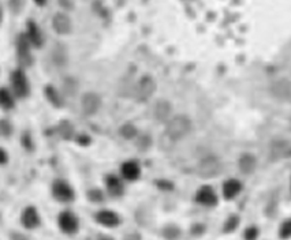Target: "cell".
Returning a JSON list of instances; mask_svg holds the SVG:
<instances>
[{"instance_id": "cell-22", "label": "cell", "mask_w": 291, "mask_h": 240, "mask_svg": "<svg viewBox=\"0 0 291 240\" xmlns=\"http://www.w3.org/2000/svg\"><path fill=\"white\" fill-rule=\"evenodd\" d=\"M45 94H47L48 99L51 100V101H52L54 104H56V105H60L59 97H58V94H56V92H55L54 89L51 88V86H48L47 90H45Z\"/></svg>"}, {"instance_id": "cell-23", "label": "cell", "mask_w": 291, "mask_h": 240, "mask_svg": "<svg viewBox=\"0 0 291 240\" xmlns=\"http://www.w3.org/2000/svg\"><path fill=\"white\" fill-rule=\"evenodd\" d=\"M280 236L282 238H291V220L290 221H286L282 228H280Z\"/></svg>"}, {"instance_id": "cell-15", "label": "cell", "mask_w": 291, "mask_h": 240, "mask_svg": "<svg viewBox=\"0 0 291 240\" xmlns=\"http://www.w3.org/2000/svg\"><path fill=\"white\" fill-rule=\"evenodd\" d=\"M241 183L235 180V179H230V180H227L224 183V186H223V194H224V197L227 199H232L234 197H237L238 194L241 193Z\"/></svg>"}, {"instance_id": "cell-5", "label": "cell", "mask_w": 291, "mask_h": 240, "mask_svg": "<svg viewBox=\"0 0 291 240\" xmlns=\"http://www.w3.org/2000/svg\"><path fill=\"white\" fill-rule=\"evenodd\" d=\"M52 193H54L55 198L60 201V202H70L74 198L73 188L67 183L63 182V180H58V182L54 183Z\"/></svg>"}, {"instance_id": "cell-18", "label": "cell", "mask_w": 291, "mask_h": 240, "mask_svg": "<svg viewBox=\"0 0 291 240\" xmlns=\"http://www.w3.org/2000/svg\"><path fill=\"white\" fill-rule=\"evenodd\" d=\"M239 170L244 173H252L255 170V158L252 154H244L239 158Z\"/></svg>"}, {"instance_id": "cell-21", "label": "cell", "mask_w": 291, "mask_h": 240, "mask_svg": "<svg viewBox=\"0 0 291 240\" xmlns=\"http://www.w3.org/2000/svg\"><path fill=\"white\" fill-rule=\"evenodd\" d=\"M120 134L123 135L125 138H127V139H131V138H134V137L137 135V130L134 126H131V124H126V126H123L122 130H120Z\"/></svg>"}, {"instance_id": "cell-13", "label": "cell", "mask_w": 291, "mask_h": 240, "mask_svg": "<svg viewBox=\"0 0 291 240\" xmlns=\"http://www.w3.org/2000/svg\"><path fill=\"white\" fill-rule=\"evenodd\" d=\"M96 220H97L101 225H104V227H115V225H118L119 224V217L116 216L113 211L109 210L99 211V213L96 214Z\"/></svg>"}, {"instance_id": "cell-25", "label": "cell", "mask_w": 291, "mask_h": 240, "mask_svg": "<svg viewBox=\"0 0 291 240\" xmlns=\"http://www.w3.org/2000/svg\"><path fill=\"white\" fill-rule=\"evenodd\" d=\"M7 161H8V154L3 147H0V165L7 164Z\"/></svg>"}, {"instance_id": "cell-27", "label": "cell", "mask_w": 291, "mask_h": 240, "mask_svg": "<svg viewBox=\"0 0 291 240\" xmlns=\"http://www.w3.org/2000/svg\"><path fill=\"white\" fill-rule=\"evenodd\" d=\"M89 197L92 201H101V197H103V194L99 191V190H96V191H90L89 193Z\"/></svg>"}, {"instance_id": "cell-29", "label": "cell", "mask_w": 291, "mask_h": 240, "mask_svg": "<svg viewBox=\"0 0 291 240\" xmlns=\"http://www.w3.org/2000/svg\"><path fill=\"white\" fill-rule=\"evenodd\" d=\"M35 1H36V3H37V4H38V6H44L47 0H35Z\"/></svg>"}, {"instance_id": "cell-10", "label": "cell", "mask_w": 291, "mask_h": 240, "mask_svg": "<svg viewBox=\"0 0 291 240\" xmlns=\"http://www.w3.org/2000/svg\"><path fill=\"white\" fill-rule=\"evenodd\" d=\"M54 29L59 33V34H69L72 32V21L66 14H56L52 21Z\"/></svg>"}, {"instance_id": "cell-1", "label": "cell", "mask_w": 291, "mask_h": 240, "mask_svg": "<svg viewBox=\"0 0 291 240\" xmlns=\"http://www.w3.org/2000/svg\"><path fill=\"white\" fill-rule=\"evenodd\" d=\"M191 130V122L190 119L187 116H179L173 117L168 124H167V135L174 139V141H178V139H182L183 137L190 133Z\"/></svg>"}, {"instance_id": "cell-8", "label": "cell", "mask_w": 291, "mask_h": 240, "mask_svg": "<svg viewBox=\"0 0 291 240\" xmlns=\"http://www.w3.org/2000/svg\"><path fill=\"white\" fill-rule=\"evenodd\" d=\"M21 223H22L25 228L28 229H35L36 227H38L40 216H38V213H37V210L33 206H28L25 209L22 216H21Z\"/></svg>"}, {"instance_id": "cell-12", "label": "cell", "mask_w": 291, "mask_h": 240, "mask_svg": "<svg viewBox=\"0 0 291 240\" xmlns=\"http://www.w3.org/2000/svg\"><path fill=\"white\" fill-rule=\"evenodd\" d=\"M140 173H141V170L136 161H126L125 164L122 165V175L127 180H136L140 177Z\"/></svg>"}, {"instance_id": "cell-16", "label": "cell", "mask_w": 291, "mask_h": 240, "mask_svg": "<svg viewBox=\"0 0 291 240\" xmlns=\"http://www.w3.org/2000/svg\"><path fill=\"white\" fill-rule=\"evenodd\" d=\"M171 115V105L167 101H160L155 106V116L159 122H166Z\"/></svg>"}, {"instance_id": "cell-7", "label": "cell", "mask_w": 291, "mask_h": 240, "mask_svg": "<svg viewBox=\"0 0 291 240\" xmlns=\"http://www.w3.org/2000/svg\"><path fill=\"white\" fill-rule=\"evenodd\" d=\"M60 229L66 234H74L78 229V220L77 217L73 214L72 211H63L60 213L58 218Z\"/></svg>"}, {"instance_id": "cell-26", "label": "cell", "mask_w": 291, "mask_h": 240, "mask_svg": "<svg viewBox=\"0 0 291 240\" xmlns=\"http://www.w3.org/2000/svg\"><path fill=\"white\" fill-rule=\"evenodd\" d=\"M257 235H258L257 229L249 228L246 232H245V238H248V239H255V238H257Z\"/></svg>"}, {"instance_id": "cell-14", "label": "cell", "mask_w": 291, "mask_h": 240, "mask_svg": "<svg viewBox=\"0 0 291 240\" xmlns=\"http://www.w3.org/2000/svg\"><path fill=\"white\" fill-rule=\"evenodd\" d=\"M28 38H29V41L32 45H35V47H41L42 44V35L40 33V29H38V26H37L33 21H29V24H28Z\"/></svg>"}, {"instance_id": "cell-17", "label": "cell", "mask_w": 291, "mask_h": 240, "mask_svg": "<svg viewBox=\"0 0 291 240\" xmlns=\"http://www.w3.org/2000/svg\"><path fill=\"white\" fill-rule=\"evenodd\" d=\"M15 105L14 101V96L11 94L10 90L1 88L0 89V108H3L4 111H10Z\"/></svg>"}, {"instance_id": "cell-3", "label": "cell", "mask_w": 291, "mask_h": 240, "mask_svg": "<svg viewBox=\"0 0 291 240\" xmlns=\"http://www.w3.org/2000/svg\"><path fill=\"white\" fill-rule=\"evenodd\" d=\"M220 170H221V164H220V161L218 158L207 157L198 164L197 172L202 177H214V176L219 175Z\"/></svg>"}, {"instance_id": "cell-11", "label": "cell", "mask_w": 291, "mask_h": 240, "mask_svg": "<svg viewBox=\"0 0 291 240\" xmlns=\"http://www.w3.org/2000/svg\"><path fill=\"white\" fill-rule=\"evenodd\" d=\"M196 199H197V202H200L201 205H205V206L215 205V204H216V201H218V198H216V194H215V191L211 187L200 188L196 195Z\"/></svg>"}, {"instance_id": "cell-9", "label": "cell", "mask_w": 291, "mask_h": 240, "mask_svg": "<svg viewBox=\"0 0 291 240\" xmlns=\"http://www.w3.org/2000/svg\"><path fill=\"white\" fill-rule=\"evenodd\" d=\"M101 105L100 97L95 93H88L82 99V109L86 115H95Z\"/></svg>"}, {"instance_id": "cell-4", "label": "cell", "mask_w": 291, "mask_h": 240, "mask_svg": "<svg viewBox=\"0 0 291 240\" xmlns=\"http://www.w3.org/2000/svg\"><path fill=\"white\" fill-rule=\"evenodd\" d=\"M156 83L150 76H144L143 79L138 82L136 88V97L140 101H145L148 100L152 94L155 93Z\"/></svg>"}, {"instance_id": "cell-6", "label": "cell", "mask_w": 291, "mask_h": 240, "mask_svg": "<svg viewBox=\"0 0 291 240\" xmlns=\"http://www.w3.org/2000/svg\"><path fill=\"white\" fill-rule=\"evenodd\" d=\"M32 45L26 34H21L17 41V52H18V60L24 66H29L32 63V58H30L29 47Z\"/></svg>"}, {"instance_id": "cell-19", "label": "cell", "mask_w": 291, "mask_h": 240, "mask_svg": "<svg viewBox=\"0 0 291 240\" xmlns=\"http://www.w3.org/2000/svg\"><path fill=\"white\" fill-rule=\"evenodd\" d=\"M107 188L109 194H112V195H120V194L123 193V186H122V182L119 180L116 176H109L107 177Z\"/></svg>"}, {"instance_id": "cell-24", "label": "cell", "mask_w": 291, "mask_h": 240, "mask_svg": "<svg viewBox=\"0 0 291 240\" xmlns=\"http://www.w3.org/2000/svg\"><path fill=\"white\" fill-rule=\"evenodd\" d=\"M237 225H238V218L237 217H231V218L228 220V223H227L226 229L227 231H232V229L235 228Z\"/></svg>"}, {"instance_id": "cell-20", "label": "cell", "mask_w": 291, "mask_h": 240, "mask_svg": "<svg viewBox=\"0 0 291 240\" xmlns=\"http://www.w3.org/2000/svg\"><path fill=\"white\" fill-rule=\"evenodd\" d=\"M12 133V126L7 119H1L0 120V135L3 137H10Z\"/></svg>"}, {"instance_id": "cell-28", "label": "cell", "mask_w": 291, "mask_h": 240, "mask_svg": "<svg viewBox=\"0 0 291 240\" xmlns=\"http://www.w3.org/2000/svg\"><path fill=\"white\" fill-rule=\"evenodd\" d=\"M10 6H11L12 10L18 11L21 6H22V0H10Z\"/></svg>"}, {"instance_id": "cell-2", "label": "cell", "mask_w": 291, "mask_h": 240, "mask_svg": "<svg viewBox=\"0 0 291 240\" xmlns=\"http://www.w3.org/2000/svg\"><path fill=\"white\" fill-rule=\"evenodd\" d=\"M10 82H11L12 93L15 97L18 99H25L29 96L30 88H29V81L25 75V72L22 70H14L10 76Z\"/></svg>"}]
</instances>
